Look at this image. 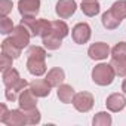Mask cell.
I'll list each match as a JSON object with an SVG mask.
<instances>
[{
	"label": "cell",
	"mask_w": 126,
	"mask_h": 126,
	"mask_svg": "<svg viewBox=\"0 0 126 126\" xmlns=\"http://www.w3.org/2000/svg\"><path fill=\"white\" fill-rule=\"evenodd\" d=\"M27 70L30 74L39 77L46 73V50L40 46H31L27 52Z\"/></svg>",
	"instance_id": "1"
},
{
	"label": "cell",
	"mask_w": 126,
	"mask_h": 126,
	"mask_svg": "<svg viewBox=\"0 0 126 126\" xmlns=\"http://www.w3.org/2000/svg\"><path fill=\"white\" fill-rule=\"evenodd\" d=\"M116 77V73L111 67V64H98L92 70V80L94 83L99 86H108L113 83Z\"/></svg>",
	"instance_id": "2"
},
{
	"label": "cell",
	"mask_w": 126,
	"mask_h": 126,
	"mask_svg": "<svg viewBox=\"0 0 126 126\" xmlns=\"http://www.w3.org/2000/svg\"><path fill=\"white\" fill-rule=\"evenodd\" d=\"M9 39H11V42H12L16 47L24 49V47H27V46H28V43H30L31 33H30V31H28L22 24H19V25H16V27L14 28L12 36H11Z\"/></svg>",
	"instance_id": "3"
},
{
	"label": "cell",
	"mask_w": 126,
	"mask_h": 126,
	"mask_svg": "<svg viewBox=\"0 0 126 126\" xmlns=\"http://www.w3.org/2000/svg\"><path fill=\"white\" fill-rule=\"evenodd\" d=\"M18 11L22 18H36L40 12V0H18Z\"/></svg>",
	"instance_id": "4"
},
{
	"label": "cell",
	"mask_w": 126,
	"mask_h": 126,
	"mask_svg": "<svg viewBox=\"0 0 126 126\" xmlns=\"http://www.w3.org/2000/svg\"><path fill=\"white\" fill-rule=\"evenodd\" d=\"M73 105L77 111L80 113H88L92 110L94 107V95L91 92H79L74 95V99H73Z\"/></svg>",
	"instance_id": "5"
},
{
	"label": "cell",
	"mask_w": 126,
	"mask_h": 126,
	"mask_svg": "<svg viewBox=\"0 0 126 126\" xmlns=\"http://www.w3.org/2000/svg\"><path fill=\"white\" fill-rule=\"evenodd\" d=\"M91 36H92V30H91L89 24H86V22H79L71 30V37H73L74 43H77V45L88 43Z\"/></svg>",
	"instance_id": "6"
},
{
	"label": "cell",
	"mask_w": 126,
	"mask_h": 126,
	"mask_svg": "<svg viewBox=\"0 0 126 126\" xmlns=\"http://www.w3.org/2000/svg\"><path fill=\"white\" fill-rule=\"evenodd\" d=\"M77 9V5L74 0H58L56 6H55V12L61 19H68L74 15Z\"/></svg>",
	"instance_id": "7"
},
{
	"label": "cell",
	"mask_w": 126,
	"mask_h": 126,
	"mask_svg": "<svg viewBox=\"0 0 126 126\" xmlns=\"http://www.w3.org/2000/svg\"><path fill=\"white\" fill-rule=\"evenodd\" d=\"M111 53V49L107 43L104 42H96L94 45L89 46L88 49V55L91 59H95V61H101V59H105L108 55Z\"/></svg>",
	"instance_id": "8"
},
{
	"label": "cell",
	"mask_w": 126,
	"mask_h": 126,
	"mask_svg": "<svg viewBox=\"0 0 126 126\" xmlns=\"http://www.w3.org/2000/svg\"><path fill=\"white\" fill-rule=\"evenodd\" d=\"M28 88L31 89V92L37 98H46V96H49L50 89H52V86L46 82V79H36V80H33L28 85Z\"/></svg>",
	"instance_id": "9"
},
{
	"label": "cell",
	"mask_w": 126,
	"mask_h": 126,
	"mask_svg": "<svg viewBox=\"0 0 126 126\" xmlns=\"http://www.w3.org/2000/svg\"><path fill=\"white\" fill-rule=\"evenodd\" d=\"M18 104L21 110H31L37 107V96L31 92V89H24L18 98Z\"/></svg>",
	"instance_id": "10"
},
{
	"label": "cell",
	"mask_w": 126,
	"mask_h": 126,
	"mask_svg": "<svg viewBox=\"0 0 126 126\" xmlns=\"http://www.w3.org/2000/svg\"><path fill=\"white\" fill-rule=\"evenodd\" d=\"M105 105L110 111L113 113H119L126 107V98L123 94H111L110 96H107L105 99Z\"/></svg>",
	"instance_id": "11"
},
{
	"label": "cell",
	"mask_w": 126,
	"mask_h": 126,
	"mask_svg": "<svg viewBox=\"0 0 126 126\" xmlns=\"http://www.w3.org/2000/svg\"><path fill=\"white\" fill-rule=\"evenodd\" d=\"M30 83L25 80V79H19V82H16L15 85H12V86H9V88H6V91H5V95H6V99L8 101H18V98H19V95H21V92L24 91V89H27V86H28Z\"/></svg>",
	"instance_id": "12"
},
{
	"label": "cell",
	"mask_w": 126,
	"mask_h": 126,
	"mask_svg": "<svg viewBox=\"0 0 126 126\" xmlns=\"http://www.w3.org/2000/svg\"><path fill=\"white\" fill-rule=\"evenodd\" d=\"M46 82L52 86V88H58L59 85H62V82L65 80V73L62 68L59 67H55V68H50L47 73H46Z\"/></svg>",
	"instance_id": "13"
},
{
	"label": "cell",
	"mask_w": 126,
	"mask_h": 126,
	"mask_svg": "<svg viewBox=\"0 0 126 126\" xmlns=\"http://www.w3.org/2000/svg\"><path fill=\"white\" fill-rule=\"evenodd\" d=\"M56 95H58V99H59L61 102H64V104H70V102H73L76 92H74V89H73V86H71V85H65V83H62V85H59V86H58Z\"/></svg>",
	"instance_id": "14"
},
{
	"label": "cell",
	"mask_w": 126,
	"mask_h": 126,
	"mask_svg": "<svg viewBox=\"0 0 126 126\" xmlns=\"http://www.w3.org/2000/svg\"><path fill=\"white\" fill-rule=\"evenodd\" d=\"M5 125H8V126H24V125H27L24 111L21 108L19 110H11L6 120H5Z\"/></svg>",
	"instance_id": "15"
},
{
	"label": "cell",
	"mask_w": 126,
	"mask_h": 126,
	"mask_svg": "<svg viewBox=\"0 0 126 126\" xmlns=\"http://www.w3.org/2000/svg\"><path fill=\"white\" fill-rule=\"evenodd\" d=\"M68 33H70V28L64 21H61V19L50 21V34H53L59 39H64L68 36Z\"/></svg>",
	"instance_id": "16"
},
{
	"label": "cell",
	"mask_w": 126,
	"mask_h": 126,
	"mask_svg": "<svg viewBox=\"0 0 126 126\" xmlns=\"http://www.w3.org/2000/svg\"><path fill=\"white\" fill-rule=\"evenodd\" d=\"M80 9L86 16H95V15L99 14L101 5H99V2H96V0H82Z\"/></svg>",
	"instance_id": "17"
},
{
	"label": "cell",
	"mask_w": 126,
	"mask_h": 126,
	"mask_svg": "<svg viewBox=\"0 0 126 126\" xmlns=\"http://www.w3.org/2000/svg\"><path fill=\"white\" fill-rule=\"evenodd\" d=\"M2 79H3V85H5L6 88H9V86L15 85L16 82H19L21 76H19V73H18V70H16V68L9 67L8 70L2 71Z\"/></svg>",
	"instance_id": "18"
},
{
	"label": "cell",
	"mask_w": 126,
	"mask_h": 126,
	"mask_svg": "<svg viewBox=\"0 0 126 126\" xmlns=\"http://www.w3.org/2000/svg\"><path fill=\"white\" fill-rule=\"evenodd\" d=\"M101 22H102V25L107 28V30H114V28H117L119 25H120V19L108 9L107 12H104L102 14V18H101Z\"/></svg>",
	"instance_id": "19"
},
{
	"label": "cell",
	"mask_w": 126,
	"mask_h": 126,
	"mask_svg": "<svg viewBox=\"0 0 126 126\" xmlns=\"http://www.w3.org/2000/svg\"><path fill=\"white\" fill-rule=\"evenodd\" d=\"M2 52L6 53V55H9V56H12L14 59H16V58H19L22 49L16 47V46L11 42V39L8 37V39H5V40L2 42Z\"/></svg>",
	"instance_id": "20"
},
{
	"label": "cell",
	"mask_w": 126,
	"mask_h": 126,
	"mask_svg": "<svg viewBox=\"0 0 126 126\" xmlns=\"http://www.w3.org/2000/svg\"><path fill=\"white\" fill-rule=\"evenodd\" d=\"M110 64L116 73V76L119 77H126V56L122 58H111Z\"/></svg>",
	"instance_id": "21"
},
{
	"label": "cell",
	"mask_w": 126,
	"mask_h": 126,
	"mask_svg": "<svg viewBox=\"0 0 126 126\" xmlns=\"http://www.w3.org/2000/svg\"><path fill=\"white\" fill-rule=\"evenodd\" d=\"M42 42H43V46L46 47V49H49V50H56V49H59L61 47V45H62V39H59V37H56V36H53V34H47V36H45V37H42Z\"/></svg>",
	"instance_id": "22"
},
{
	"label": "cell",
	"mask_w": 126,
	"mask_h": 126,
	"mask_svg": "<svg viewBox=\"0 0 126 126\" xmlns=\"http://www.w3.org/2000/svg\"><path fill=\"white\" fill-rule=\"evenodd\" d=\"M111 123H113L111 114H108L107 111H99L92 119V125L94 126H110Z\"/></svg>",
	"instance_id": "23"
},
{
	"label": "cell",
	"mask_w": 126,
	"mask_h": 126,
	"mask_svg": "<svg viewBox=\"0 0 126 126\" xmlns=\"http://www.w3.org/2000/svg\"><path fill=\"white\" fill-rule=\"evenodd\" d=\"M110 11L120 19L123 21L126 18V0H117V2H114L110 8Z\"/></svg>",
	"instance_id": "24"
},
{
	"label": "cell",
	"mask_w": 126,
	"mask_h": 126,
	"mask_svg": "<svg viewBox=\"0 0 126 126\" xmlns=\"http://www.w3.org/2000/svg\"><path fill=\"white\" fill-rule=\"evenodd\" d=\"M21 24L31 33L33 37L40 34V31H39V19H36V18H22Z\"/></svg>",
	"instance_id": "25"
},
{
	"label": "cell",
	"mask_w": 126,
	"mask_h": 126,
	"mask_svg": "<svg viewBox=\"0 0 126 126\" xmlns=\"http://www.w3.org/2000/svg\"><path fill=\"white\" fill-rule=\"evenodd\" d=\"M24 111V116H25V120H27V125H37L40 123V111L36 108H31V110H22Z\"/></svg>",
	"instance_id": "26"
},
{
	"label": "cell",
	"mask_w": 126,
	"mask_h": 126,
	"mask_svg": "<svg viewBox=\"0 0 126 126\" xmlns=\"http://www.w3.org/2000/svg\"><path fill=\"white\" fill-rule=\"evenodd\" d=\"M14 28H15V25H14L11 18L5 16V18L0 19V33L2 34H12Z\"/></svg>",
	"instance_id": "27"
},
{
	"label": "cell",
	"mask_w": 126,
	"mask_h": 126,
	"mask_svg": "<svg viewBox=\"0 0 126 126\" xmlns=\"http://www.w3.org/2000/svg\"><path fill=\"white\" fill-rule=\"evenodd\" d=\"M122 56H126V43L125 42L117 43L111 49V58H122Z\"/></svg>",
	"instance_id": "28"
},
{
	"label": "cell",
	"mask_w": 126,
	"mask_h": 126,
	"mask_svg": "<svg viewBox=\"0 0 126 126\" xmlns=\"http://www.w3.org/2000/svg\"><path fill=\"white\" fill-rule=\"evenodd\" d=\"M12 8H14L12 0H0V16L2 18L8 16V14L12 11Z\"/></svg>",
	"instance_id": "29"
},
{
	"label": "cell",
	"mask_w": 126,
	"mask_h": 126,
	"mask_svg": "<svg viewBox=\"0 0 126 126\" xmlns=\"http://www.w3.org/2000/svg\"><path fill=\"white\" fill-rule=\"evenodd\" d=\"M39 31H40V34H39L40 37L47 36V34L50 33V21L40 18V19H39Z\"/></svg>",
	"instance_id": "30"
},
{
	"label": "cell",
	"mask_w": 126,
	"mask_h": 126,
	"mask_svg": "<svg viewBox=\"0 0 126 126\" xmlns=\"http://www.w3.org/2000/svg\"><path fill=\"white\" fill-rule=\"evenodd\" d=\"M12 61H14L12 56H9V55H6V53L2 52V56H0V70L5 71L9 67H12Z\"/></svg>",
	"instance_id": "31"
},
{
	"label": "cell",
	"mask_w": 126,
	"mask_h": 126,
	"mask_svg": "<svg viewBox=\"0 0 126 126\" xmlns=\"http://www.w3.org/2000/svg\"><path fill=\"white\" fill-rule=\"evenodd\" d=\"M8 114H9V110L6 107V104H2V105H0V122H2V123H5Z\"/></svg>",
	"instance_id": "32"
},
{
	"label": "cell",
	"mask_w": 126,
	"mask_h": 126,
	"mask_svg": "<svg viewBox=\"0 0 126 126\" xmlns=\"http://www.w3.org/2000/svg\"><path fill=\"white\" fill-rule=\"evenodd\" d=\"M122 91H123V94L126 95V79L123 80V83H122Z\"/></svg>",
	"instance_id": "33"
}]
</instances>
